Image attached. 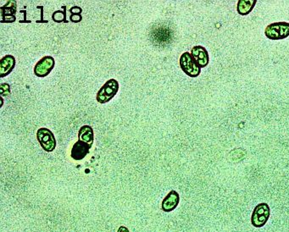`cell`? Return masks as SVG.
Here are the masks:
<instances>
[{"label": "cell", "instance_id": "obj_1", "mask_svg": "<svg viewBox=\"0 0 289 232\" xmlns=\"http://www.w3.org/2000/svg\"><path fill=\"white\" fill-rule=\"evenodd\" d=\"M264 35L271 40H281L289 36V23L275 22L267 26Z\"/></svg>", "mask_w": 289, "mask_h": 232}, {"label": "cell", "instance_id": "obj_2", "mask_svg": "<svg viewBox=\"0 0 289 232\" xmlns=\"http://www.w3.org/2000/svg\"><path fill=\"white\" fill-rule=\"evenodd\" d=\"M180 66L181 69L188 77H197L201 74V68L190 53L185 52L180 57Z\"/></svg>", "mask_w": 289, "mask_h": 232}, {"label": "cell", "instance_id": "obj_3", "mask_svg": "<svg viewBox=\"0 0 289 232\" xmlns=\"http://www.w3.org/2000/svg\"><path fill=\"white\" fill-rule=\"evenodd\" d=\"M118 90V82L116 79H109L98 91L96 97L97 101L99 102V104H105L116 96Z\"/></svg>", "mask_w": 289, "mask_h": 232}, {"label": "cell", "instance_id": "obj_4", "mask_svg": "<svg viewBox=\"0 0 289 232\" xmlns=\"http://www.w3.org/2000/svg\"><path fill=\"white\" fill-rule=\"evenodd\" d=\"M270 217V207L265 203L258 204L254 210L251 217V223L255 227H263Z\"/></svg>", "mask_w": 289, "mask_h": 232}, {"label": "cell", "instance_id": "obj_5", "mask_svg": "<svg viewBox=\"0 0 289 232\" xmlns=\"http://www.w3.org/2000/svg\"><path fill=\"white\" fill-rule=\"evenodd\" d=\"M37 141L46 152H53L56 147V140L52 131L48 128H40L37 132Z\"/></svg>", "mask_w": 289, "mask_h": 232}, {"label": "cell", "instance_id": "obj_6", "mask_svg": "<svg viewBox=\"0 0 289 232\" xmlns=\"http://www.w3.org/2000/svg\"><path fill=\"white\" fill-rule=\"evenodd\" d=\"M55 65V59L51 56H45L37 62L34 67V74L37 77H47Z\"/></svg>", "mask_w": 289, "mask_h": 232}, {"label": "cell", "instance_id": "obj_7", "mask_svg": "<svg viewBox=\"0 0 289 232\" xmlns=\"http://www.w3.org/2000/svg\"><path fill=\"white\" fill-rule=\"evenodd\" d=\"M16 2L10 0L4 6L0 8L2 20L1 22H14L15 21V13H16Z\"/></svg>", "mask_w": 289, "mask_h": 232}, {"label": "cell", "instance_id": "obj_8", "mask_svg": "<svg viewBox=\"0 0 289 232\" xmlns=\"http://www.w3.org/2000/svg\"><path fill=\"white\" fill-rule=\"evenodd\" d=\"M91 148L87 143L78 140L72 147L71 156L75 160H82L88 154Z\"/></svg>", "mask_w": 289, "mask_h": 232}, {"label": "cell", "instance_id": "obj_9", "mask_svg": "<svg viewBox=\"0 0 289 232\" xmlns=\"http://www.w3.org/2000/svg\"><path fill=\"white\" fill-rule=\"evenodd\" d=\"M191 55L193 56V59H195L197 64L199 65L201 68L206 67L210 61L209 58V54L207 50L203 46H195L191 50Z\"/></svg>", "mask_w": 289, "mask_h": 232}, {"label": "cell", "instance_id": "obj_10", "mask_svg": "<svg viewBox=\"0 0 289 232\" xmlns=\"http://www.w3.org/2000/svg\"><path fill=\"white\" fill-rule=\"evenodd\" d=\"M179 201H180V197L178 193L174 190L171 191L166 198H164L162 202V210L165 212H171L177 207Z\"/></svg>", "mask_w": 289, "mask_h": 232}, {"label": "cell", "instance_id": "obj_11", "mask_svg": "<svg viewBox=\"0 0 289 232\" xmlns=\"http://www.w3.org/2000/svg\"><path fill=\"white\" fill-rule=\"evenodd\" d=\"M15 66V59L12 55H6L0 60V77H5L11 73Z\"/></svg>", "mask_w": 289, "mask_h": 232}, {"label": "cell", "instance_id": "obj_12", "mask_svg": "<svg viewBox=\"0 0 289 232\" xmlns=\"http://www.w3.org/2000/svg\"><path fill=\"white\" fill-rule=\"evenodd\" d=\"M256 3V0H239L237 2V13L242 16L249 15L255 8Z\"/></svg>", "mask_w": 289, "mask_h": 232}, {"label": "cell", "instance_id": "obj_13", "mask_svg": "<svg viewBox=\"0 0 289 232\" xmlns=\"http://www.w3.org/2000/svg\"><path fill=\"white\" fill-rule=\"evenodd\" d=\"M78 138L81 141L87 143L92 147L93 144H94V130H93L91 126H88V125H85V126H82L79 130Z\"/></svg>", "mask_w": 289, "mask_h": 232}, {"label": "cell", "instance_id": "obj_14", "mask_svg": "<svg viewBox=\"0 0 289 232\" xmlns=\"http://www.w3.org/2000/svg\"><path fill=\"white\" fill-rule=\"evenodd\" d=\"M63 10H56L55 12L53 13L52 19L56 23H61L64 22L67 23L66 20V7L65 6H63Z\"/></svg>", "mask_w": 289, "mask_h": 232}, {"label": "cell", "instance_id": "obj_15", "mask_svg": "<svg viewBox=\"0 0 289 232\" xmlns=\"http://www.w3.org/2000/svg\"><path fill=\"white\" fill-rule=\"evenodd\" d=\"M0 94L2 96L7 97L10 94V85L6 83H2L0 86Z\"/></svg>", "mask_w": 289, "mask_h": 232}, {"label": "cell", "instance_id": "obj_16", "mask_svg": "<svg viewBox=\"0 0 289 232\" xmlns=\"http://www.w3.org/2000/svg\"><path fill=\"white\" fill-rule=\"evenodd\" d=\"M70 12L71 15H81V13L82 12V8L79 6H73L70 9Z\"/></svg>", "mask_w": 289, "mask_h": 232}, {"label": "cell", "instance_id": "obj_17", "mask_svg": "<svg viewBox=\"0 0 289 232\" xmlns=\"http://www.w3.org/2000/svg\"><path fill=\"white\" fill-rule=\"evenodd\" d=\"M82 16L81 15H71L70 20L73 23H78L82 21Z\"/></svg>", "mask_w": 289, "mask_h": 232}, {"label": "cell", "instance_id": "obj_18", "mask_svg": "<svg viewBox=\"0 0 289 232\" xmlns=\"http://www.w3.org/2000/svg\"><path fill=\"white\" fill-rule=\"evenodd\" d=\"M117 232H129V230L125 226H121V227L119 228L118 231Z\"/></svg>", "mask_w": 289, "mask_h": 232}]
</instances>
